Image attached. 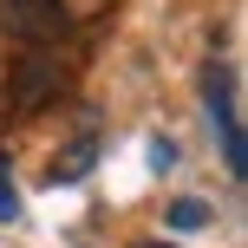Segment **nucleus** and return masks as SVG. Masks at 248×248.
Here are the masks:
<instances>
[{
    "label": "nucleus",
    "instance_id": "nucleus-6",
    "mask_svg": "<svg viewBox=\"0 0 248 248\" xmlns=\"http://www.w3.org/2000/svg\"><path fill=\"white\" fill-rule=\"evenodd\" d=\"M0 222H20V189L7 176V157H0Z\"/></svg>",
    "mask_w": 248,
    "mask_h": 248
},
{
    "label": "nucleus",
    "instance_id": "nucleus-8",
    "mask_svg": "<svg viewBox=\"0 0 248 248\" xmlns=\"http://www.w3.org/2000/svg\"><path fill=\"white\" fill-rule=\"evenodd\" d=\"M144 248H157V242H144Z\"/></svg>",
    "mask_w": 248,
    "mask_h": 248
},
{
    "label": "nucleus",
    "instance_id": "nucleus-3",
    "mask_svg": "<svg viewBox=\"0 0 248 248\" xmlns=\"http://www.w3.org/2000/svg\"><path fill=\"white\" fill-rule=\"evenodd\" d=\"M0 33L20 46H59L72 33V13L65 0H0Z\"/></svg>",
    "mask_w": 248,
    "mask_h": 248
},
{
    "label": "nucleus",
    "instance_id": "nucleus-2",
    "mask_svg": "<svg viewBox=\"0 0 248 248\" xmlns=\"http://www.w3.org/2000/svg\"><path fill=\"white\" fill-rule=\"evenodd\" d=\"M65 59L52 46H26V52H13V65H7V105L20 118H33V111H46V105H59V92H65Z\"/></svg>",
    "mask_w": 248,
    "mask_h": 248
},
{
    "label": "nucleus",
    "instance_id": "nucleus-5",
    "mask_svg": "<svg viewBox=\"0 0 248 248\" xmlns=\"http://www.w3.org/2000/svg\"><path fill=\"white\" fill-rule=\"evenodd\" d=\"M170 229H209V202L176 196V202H170Z\"/></svg>",
    "mask_w": 248,
    "mask_h": 248
},
{
    "label": "nucleus",
    "instance_id": "nucleus-7",
    "mask_svg": "<svg viewBox=\"0 0 248 248\" xmlns=\"http://www.w3.org/2000/svg\"><path fill=\"white\" fill-rule=\"evenodd\" d=\"M105 7H111V0H78L72 13H105Z\"/></svg>",
    "mask_w": 248,
    "mask_h": 248
},
{
    "label": "nucleus",
    "instance_id": "nucleus-4",
    "mask_svg": "<svg viewBox=\"0 0 248 248\" xmlns=\"http://www.w3.org/2000/svg\"><path fill=\"white\" fill-rule=\"evenodd\" d=\"M92 157H98V131H92V124H85V137L59 150V163H52V183H78V176L92 170Z\"/></svg>",
    "mask_w": 248,
    "mask_h": 248
},
{
    "label": "nucleus",
    "instance_id": "nucleus-1",
    "mask_svg": "<svg viewBox=\"0 0 248 248\" xmlns=\"http://www.w3.org/2000/svg\"><path fill=\"white\" fill-rule=\"evenodd\" d=\"M202 105H209V124L222 137V163L229 176H248V131H242V98H235V65L229 59H209L202 65Z\"/></svg>",
    "mask_w": 248,
    "mask_h": 248
}]
</instances>
